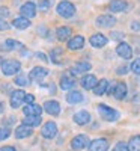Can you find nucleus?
<instances>
[{
    "mask_svg": "<svg viewBox=\"0 0 140 151\" xmlns=\"http://www.w3.org/2000/svg\"><path fill=\"white\" fill-rule=\"evenodd\" d=\"M44 110L48 113V115L57 116L60 113V104H59V101H56V100H48V101L44 103Z\"/></svg>",
    "mask_w": 140,
    "mask_h": 151,
    "instance_id": "nucleus-7",
    "label": "nucleus"
},
{
    "mask_svg": "<svg viewBox=\"0 0 140 151\" xmlns=\"http://www.w3.org/2000/svg\"><path fill=\"white\" fill-rule=\"evenodd\" d=\"M11 15V11L6 6H0V20H5Z\"/></svg>",
    "mask_w": 140,
    "mask_h": 151,
    "instance_id": "nucleus-33",
    "label": "nucleus"
},
{
    "mask_svg": "<svg viewBox=\"0 0 140 151\" xmlns=\"http://www.w3.org/2000/svg\"><path fill=\"white\" fill-rule=\"evenodd\" d=\"M57 55H59V56L62 55V50H60V48H54V50H53V52H51V59L54 60V58H56Z\"/></svg>",
    "mask_w": 140,
    "mask_h": 151,
    "instance_id": "nucleus-39",
    "label": "nucleus"
},
{
    "mask_svg": "<svg viewBox=\"0 0 140 151\" xmlns=\"http://www.w3.org/2000/svg\"><path fill=\"white\" fill-rule=\"evenodd\" d=\"M41 133H42V136L45 137V139H53V137L57 134V125L51 121H48L47 124H44Z\"/></svg>",
    "mask_w": 140,
    "mask_h": 151,
    "instance_id": "nucleus-10",
    "label": "nucleus"
},
{
    "mask_svg": "<svg viewBox=\"0 0 140 151\" xmlns=\"http://www.w3.org/2000/svg\"><path fill=\"white\" fill-rule=\"evenodd\" d=\"M107 36L106 35H103V33H94L92 36H91V40H89V42H91V45L92 47H95V48H101V47H104L106 44H107Z\"/></svg>",
    "mask_w": 140,
    "mask_h": 151,
    "instance_id": "nucleus-13",
    "label": "nucleus"
},
{
    "mask_svg": "<svg viewBox=\"0 0 140 151\" xmlns=\"http://www.w3.org/2000/svg\"><path fill=\"white\" fill-rule=\"evenodd\" d=\"M56 11H57V14L60 15V17H63V18H71L74 14H75V6L71 3V2H60L59 5H57V8H56Z\"/></svg>",
    "mask_w": 140,
    "mask_h": 151,
    "instance_id": "nucleus-3",
    "label": "nucleus"
},
{
    "mask_svg": "<svg viewBox=\"0 0 140 151\" xmlns=\"http://www.w3.org/2000/svg\"><path fill=\"white\" fill-rule=\"evenodd\" d=\"M98 112H99V115L103 119L109 121V122H113V121H118L119 119V112L118 110H114L106 104H98Z\"/></svg>",
    "mask_w": 140,
    "mask_h": 151,
    "instance_id": "nucleus-1",
    "label": "nucleus"
},
{
    "mask_svg": "<svg viewBox=\"0 0 140 151\" xmlns=\"http://www.w3.org/2000/svg\"><path fill=\"white\" fill-rule=\"evenodd\" d=\"M126 70H128V68H126V67H119L116 73H118V74H125V73H126Z\"/></svg>",
    "mask_w": 140,
    "mask_h": 151,
    "instance_id": "nucleus-44",
    "label": "nucleus"
},
{
    "mask_svg": "<svg viewBox=\"0 0 140 151\" xmlns=\"http://www.w3.org/2000/svg\"><path fill=\"white\" fill-rule=\"evenodd\" d=\"M111 38H113V40H122L124 35L121 32H111Z\"/></svg>",
    "mask_w": 140,
    "mask_h": 151,
    "instance_id": "nucleus-38",
    "label": "nucleus"
},
{
    "mask_svg": "<svg viewBox=\"0 0 140 151\" xmlns=\"http://www.w3.org/2000/svg\"><path fill=\"white\" fill-rule=\"evenodd\" d=\"M50 6H51V0H39V9L47 11Z\"/></svg>",
    "mask_w": 140,
    "mask_h": 151,
    "instance_id": "nucleus-35",
    "label": "nucleus"
},
{
    "mask_svg": "<svg viewBox=\"0 0 140 151\" xmlns=\"http://www.w3.org/2000/svg\"><path fill=\"white\" fill-rule=\"evenodd\" d=\"M60 88L62 89H65V91H72V88L75 86V80L72 77H62L60 80Z\"/></svg>",
    "mask_w": 140,
    "mask_h": 151,
    "instance_id": "nucleus-26",
    "label": "nucleus"
},
{
    "mask_svg": "<svg viewBox=\"0 0 140 151\" xmlns=\"http://www.w3.org/2000/svg\"><path fill=\"white\" fill-rule=\"evenodd\" d=\"M89 70H91V64H89V62L81 60V62H77V64L71 68V73L74 76H79V74H83V73H86Z\"/></svg>",
    "mask_w": 140,
    "mask_h": 151,
    "instance_id": "nucleus-20",
    "label": "nucleus"
},
{
    "mask_svg": "<svg viewBox=\"0 0 140 151\" xmlns=\"http://www.w3.org/2000/svg\"><path fill=\"white\" fill-rule=\"evenodd\" d=\"M33 101H35V97H33L32 94H26V95H24V103L33 104Z\"/></svg>",
    "mask_w": 140,
    "mask_h": 151,
    "instance_id": "nucleus-36",
    "label": "nucleus"
},
{
    "mask_svg": "<svg viewBox=\"0 0 140 151\" xmlns=\"http://www.w3.org/2000/svg\"><path fill=\"white\" fill-rule=\"evenodd\" d=\"M116 53L122 59H131L133 58V48L126 44V42H119L116 47Z\"/></svg>",
    "mask_w": 140,
    "mask_h": 151,
    "instance_id": "nucleus-12",
    "label": "nucleus"
},
{
    "mask_svg": "<svg viewBox=\"0 0 140 151\" xmlns=\"http://www.w3.org/2000/svg\"><path fill=\"white\" fill-rule=\"evenodd\" d=\"M14 122H15V116H9V118L5 119V124H11V125H12Z\"/></svg>",
    "mask_w": 140,
    "mask_h": 151,
    "instance_id": "nucleus-41",
    "label": "nucleus"
},
{
    "mask_svg": "<svg viewBox=\"0 0 140 151\" xmlns=\"http://www.w3.org/2000/svg\"><path fill=\"white\" fill-rule=\"evenodd\" d=\"M9 134H11V129L9 127H0V141L8 139Z\"/></svg>",
    "mask_w": 140,
    "mask_h": 151,
    "instance_id": "nucleus-32",
    "label": "nucleus"
},
{
    "mask_svg": "<svg viewBox=\"0 0 140 151\" xmlns=\"http://www.w3.org/2000/svg\"><path fill=\"white\" fill-rule=\"evenodd\" d=\"M131 29H133V30H139V29H140V23H139V21H134V23L131 24Z\"/></svg>",
    "mask_w": 140,
    "mask_h": 151,
    "instance_id": "nucleus-42",
    "label": "nucleus"
},
{
    "mask_svg": "<svg viewBox=\"0 0 140 151\" xmlns=\"http://www.w3.org/2000/svg\"><path fill=\"white\" fill-rule=\"evenodd\" d=\"M109 85H110V82H109L107 79H101V80L95 85V88H94L95 95H103V94H106L107 89H109Z\"/></svg>",
    "mask_w": 140,
    "mask_h": 151,
    "instance_id": "nucleus-22",
    "label": "nucleus"
},
{
    "mask_svg": "<svg viewBox=\"0 0 140 151\" xmlns=\"http://www.w3.org/2000/svg\"><path fill=\"white\" fill-rule=\"evenodd\" d=\"M3 110H5V104L0 101V113H3Z\"/></svg>",
    "mask_w": 140,
    "mask_h": 151,
    "instance_id": "nucleus-45",
    "label": "nucleus"
},
{
    "mask_svg": "<svg viewBox=\"0 0 140 151\" xmlns=\"http://www.w3.org/2000/svg\"><path fill=\"white\" fill-rule=\"evenodd\" d=\"M131 71L137 76H140V58H137L136 60H133V64H131Z\"/></svg>",
    "mask_w": 140,
    "mask_h": 151,
    "instance_id": "nucleus-31",
    "label": "nucleus"
},
{
    "mask_svg": "<svg viewBox=\"0 0 140 151\" xmlns=\"http://www.w3.org/2000/svg\"><path fill=\"white\" fill-rule=\"evenodd\" d=\"M109 8H110L111 12H124L128 8V3H126L125 0H111Z\"/></svg>",
    "mask_w": 140,
    "mask_h": 151,
    "instance_id": "nucleus-19",
    "label": "nucleus"
},
{
    "mask_svg": "<svg viewBox=\"0 0 140 151\" xmlns=\"http://www.w3.org/2000/svg\"><path fill=\"white\" fill-rule=\"evenodd\" d=\"M66 101H68L69 104L81 103V101H83V95H81V92H79V91H69L68 95H66Z\"/></svg>",
    "mask_w": 140,
    "mask_h": 151,
    "instance_id": "nucleus-23",
    "label": "nucleus"
},
{
    "mask_svg": "<svg viewBox=\"0 0 140 151\" xmlns=\"http://www.w3.org/2000/svg\"><path fill=\"white\" fill-rule=\"evenodd\" d=\"M113 151H128V145H126L125 142H118L116 145H114Z\"/></svg>",
    "mask_w": 140,
    "mask_h": 151,
    "instance_id": "nucleus-34",
    "label": "nucleus"
},
{
    "mask_svg": "<svg viewBox=\"0 0 140 151\" xmlns=\"http://www.w3.org/2000/svg\"><path fill=\"white\" fill-rule=\"evenodd\" d=\"M89 151H107L109 150V141L104 139V137H99V139H95L89 144Z\"/></svg>",
    "mask_w": 140,
    "mask_h": 151,
    "instance_id": "nucleus-9",
    "label": "nucleus"
},
{
    "mask_svg": "<svg viewBox=\"0 0 140 151\" xmlns=\"http://www.w3.org/2000/svg\"><path fill=\"white\" fill-rule=\"evenodd\" d=\"M89 121H91V113L87 110H79L74 115V122L79 125H86V124H89Z\"/></svg>",
    "mask_w": 140,
    "mask_h": 151,
    "instance_id": "nucleus-16",
    "label": "nucleus"
},
{
    "mask_svg": "<svg viewBox=\"0 0 140 151\" xmlns=\"http://www.w3.org/2000/svg\"><path fill=\"white\" fill-rule=\"evenodd\" d=\"M71 29L69 27H66V26H63V27H59L57 30H56V35H57V40L59 41H66L68 38L71 36Z\"/></svg>",
    "mask_w": 140,
    "mask_h": 151,
    "instance_id": "nucleus-25",
    "label": "nucleus"
},
{
    "mask_svg": "<svg viewBox=\"0 0 140 151\" xmlns=\"http://www.w3.org/2000/svg\"><path fill=\"white\" fill-rule=\"evenodd\" d=\"M12 26H14L15 29H27L30 26V21L27 18H24V17H17L14 21H12Z\"/></svg>",
    "mask_w": 140,
    "mask_h": 151,
    "instance_id": "nucleus-24",
    "label": "nucleus"
},
{
    "mask_svg": "<svg viewBox=\"0 0 140 151\" xmlns=\"http://www.w3.org/2000/svg\"><path fill=\"white\" fill-rule=\"evenodd\" d=\"M98 83V80H96V77L94 74H86V76H83L81 77V80H80V85H81V88L83 89H94L95 88V85Z\"/></svg>",
    "mask_w": 140,
    "mask_h": 151,
    "instance_id": "nucleus-14",
    "label": "nucleus"
},
{
    "mask_svg": "<svg viewBox=\"0 0 140 151\" xmlns=\"http://www.w3.org/2000/svg\"><path fill=\"white\" fill-rule=\"evenodd\" d=\"M83 47H84V38L81 35H75L68 41V48L72 50V52L74 50H80Z\"/></svg>",
    "mask_w": 140,
    "mask_h": 151,
    "instance_id": "nucleus-17",
    "label": "nucleus"
},
{
    "mask_svg": "<svg viewBox=\"0 0 140 151\" xmlns=\"http://www.w3.org/2000/svg\"><path fill=\"white\" fill-rule=\"evenodd\" d=\"M0 151H17L14 147H0Z\"/></svg>",
    "mask_w": 140,
    "mask_h": 151,
    "instance_id": "nucleus-43",
    "label": "nucleus"
},
{
    "mask_svg": "<svg viewBox=\"0 0 140 151\" xmlns=\"http://www.w3.org/2000/svg\"><path fill=\"white\" fill-rule=\"evenodd\" d=\"M23 112H24V115H26V116H41L42 107L33 103V104H27L26 107L23 109Z\"/></svg>",
    "mask_w": 140,
    "mask_h": 151,
    "instance_id": "nucleus-18",
    "label": "nucleus"
},
{
    "mask_svg": "<svg viewBox=\"0 0 140 151\" xmlns=\"http://www.w3.org/2000/svg\"><path fill=\"white\" fill-rule=\"evenodd\" d=\"M89 144H91V141H89V137L86 134H77L75 137H72L71 141V148L72 150H83L86 147H89Z\"/></svg>",
    "mask_w": 140,
    "mask_h": 151,
    "instance_id": "nucleus-6",
    "label": "nucleus"
},
{
    "mask_svg": "<svg viewBox=\"0 0 140 151\" xmlns=\"http://www.w3.org/2000/svg\"><path fill=\"white\" fill-rule=\"evenodd\" d=\"M24 95H26V92H24L23 89H17V91H12L11 95H9V103H11V107L14 109H18L23 101H24Z\"/></svg>",
    "mask_w": 140,
    "mask_h": 151,
    "instance_id": "nucleus-5",
    "label": "nucleus"
},
{
    "mask_svg": "<svg viewBox=\"0 0 140 151\" xmlns=\"http://www.w3.org/2000/svg\"><path fill=\"white\" fill-rule=\"evenodd\" d=\"M20 12H21V17H24V18L29 20V18H32V17L36 15V6H35V3L27 2V3H24V5L21 6Z\"/></svg>",
    "mask_w": 140,
    "mask_h": 151,
    "instance_id": "nucleus-15",
    "label": "nucleus"
},
{
    "mask_svg": "<svg viewBox=\"0 0 140 151\" xmlns=\"http://www.w3.org/2000/svg\"><path fill=\"white\" fill-rule=\"evenodd\" d=\"M107 92L113 94V97L116 100H124L125 95H126V85L124 82H118V83H114L111 88H109Z\"/></svg>",
    "mask_w": 140,
    "mask_h": 151,
    "instance_id": "nucleus-4",
    "label": "nucleus"
},
{
    "mask_svg": "<svg viewBox=\"0 0 140 151\" xmlns=\"http://www.w3.org/2000/svg\"><path fill=\"white\" fill-rule=\"evenodd\" d=\"M47 74H48V70L47 68H44V67H35L29 73V79L30 80H35V82H41L44 77H47Z\"/></svg>",
    "mask_w": 140,
    "mask_h": 151,
    "instance_id": "nucleus-8",
    "label": "nucleus"
},
{
    "mask_svg": "<svg viewBox=\"0 0 140 151\" xmlns=\"http://www.w3.org/2000/svg\"><path fill=\"white\" fill-rule=\"evenodd\" d=\"M35 58H39L41 60H44V62H47L48 60V58L44 55V53H35Z\"/></svg>",
    "mask_w": 140,
    "mask_h": 151,
    "instance_id": "nucleus-40",
    "label": "nucleus"
},
{
    "mask_svg": "<svg viewBox=\"0 0 140 151\" xmlns=\"http://www.w3.org/2000/svg\"><path fill=\"white\" fill-rule=\"evenodd\" d=\"M14 83L15 85H18V86H27L29 85V77L27 76H24V74H20V76H17L15 77V80H14Z\"/></svg>",
    "mask_w": 140,
    "mask_h": 151,
    "instance_id": "nucleus-30",
    "label": "nucleus"
},
{
    "mask_svg": "<svg viewBox=\"0 0 140 151\" xmlns=\"http://www.w3.org/2000/svg\"><path fill=\"white\" fill-rule=\"evenodd\" d=\"M126 145H128V151H140V134L133 136Z\"/></svg>",
    "mask_w": 140,
    "mask_h": 151,
    "instance_id": "nucleus-28",
    "label": "nucleus"
},
{
    "mask_svg": "<svg viewBox=\"0 0 140 151\" xmlns=\"http://www.w3.org/2000/svg\"><path fill=\"white\" fill-rule=\"evenodd\" d=\"M0 59H2V58H0Z\"/></svg>",
    "mask_w": 140,
    "mask_h": 151,
    "instance_id": "nucleus-46",
    "label": "nucleus"
},
{
    "mask_svg": "<svg viewBox=\"0 0 140 151\" xmlns=\"http://www.w3.org/2000/svg\"><path fill=\"white\" fill-rule=\"evenodd\" d=\"M21 70V64L15 59H6L2 62V73L5 76H14Z\"/></svg>",
    "mask_w": 140,
    "mask_h": 151,
    "instance_id": "nucleus-2",
    "label": "nucleus"
},
{
    "mask_svg": "<svg viewBox=\"0 0 140 151\" xmlns=\"http://www.w3.org/2000/svg\"><path fill=\"white\" fill-rule=\"evenodd\" d=\"M114 24H116V18H114L113 15H99L98 18H96V26H99V27H106V29H109V27H113Z\"/></svg>",
    "mask_w": 140,
    "mask_h": 151,
    "instance_id": "nucleus-11",
    "label": "nucleus"
},
{
    "mask_svg": "<svg viewBox=\"0 0 140 151\" xmlns=\"http://www.w3.org/2000/svg\"><path fill=\"white\" fill-rule=\"evenodd\" d=\"M17 47H23V45H21L18 41H14V40H6L5 44L2 45L3 50H15Z\"/></svg>",
    "mask_w": 140,
    "mask_h": 151,
    "instance_id": "nucleus-29",
    "label": "nucleus"
},
{
    "mask_svg": "<svg viewBox=\"0 0 140 151\" xmlns=\"http://www.w3.org/2000/svg\"><path fill=\"white\" fill-rule=\"evenodd\" d=\"M8 29H11V24L6 23L5 20H0V30H8Z\"/></svg>",
    "mask_w": 140,
    "mask_h": 151,
    "instance_id": "nucleus-37",
    "label": "nucleus"
},
{
    "mask_svg": "<svg viewBox=\"0 0 140 151\" xmlns=\"http://www.w3.org/2000/svg\"><path fill=\"white\" fill-rule=\"evenodd\" d=\"M32 130H33L32 127H27V125L21 124V125H18L17 130H15V137H17V139H24V137H29V136H32V133H33Z\"/></svg>",
    "mask_w": 140,
    "mask_h": 151,
    "instance_id": "nucleus-21",
    "label": "nucleus"
},
{
    "mask_svg": "<svg viewBox=\"0 0 140 151\" xmlns=\"http://www.w3.org/2000/svg\"><path fill=\"white\" fill-rule=\"evenodd\" d=\"M41 121H42L41 116H26V118L23 119V124L33 129V127H38V125L41 124Z\"/></svg>",
    "mask_w": 140,
    "mask_h": 151,
    "instance_id": "nucleus-27",
    "label": "nucleus"
}]
</instances>
